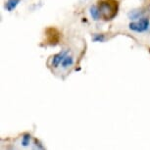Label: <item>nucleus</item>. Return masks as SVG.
I'll return each instance as SVG.
<instances>
[{"mask_svg":"<svg viewBox=\"0 0 150 150\" xmlns=\"http://www.w3.org/2000/svg\"><path fill=\"white\" fill-rule=\"evenodd\" d=\"M100 17L104 21H110L117 16L119 11V3L117 0H100L98 3Z\"/></svg>","mask_w":150,"mask_h":150,"instance_id":"obj_1","label":"nucleus"},{"mask_svg":"<svg viewBox=\"0 0 150 150\" xmlns=\"http://www.w3.org/2000/svg\"><path fill=\"white\" fill-rule=\"evenodd\" d=\"M150 28V21L146 17H142L138 21H132L129 24V29L134 33H145Z\"/></svg>","mask_w":150,"mask_h":150,"instance_id":"obj_2","label":"nucleus"},{"mask_svg":"<svg viewBox=\"0 0 150 150\" xmlns=\"http://www.w3.org/2000/svg\"><path fill=\"white\" fill-rule=\"evenodd\" d=\"M68 53H70V50L69 49H64V50H61V51L59 53H57V54L53 55L51 57V66L53 68H58L61 65L63 59L66 57V55L68 54Z\"/></svg>","mask_w":150,"mask_h":150,"instance_id":"obj_3","label":"nucleus"},{"mask_svg":"<svg viewBox=\"0 0 150 150\" xmlns=\"http://www.w3.org/2000/svg\"><path fill=\"white\" fill-rule=\"evenodd\" d=\"M47 35V43L50 45H55L59 41V33L55 29H47L46 30Z\"/></svg>","mask_w":150,"mask_h":150,"instance_id":"obj_4","label":"nucleus"},{"mask_svg":"<svg viewBox=\"0 0 150 150\" xmlns=\"http://www.w3.org/2000/svg\"><path fill=\"white\" fill-rule=\"evenodd\" d=\"M144 14H145V11L143 9H134L129 11L128 14V18L131 21H137V20H139L140 18L144 17Z\"/></svg>","mask_w":150,"mask_h":150,"instance_id":"obj_5","label":"nucleus"},{"mask_svg":"<svg viewBox=\"0 0 150 150\" xmlns=\"http://www.w3.org/2000/svg\"><path fill=\"white\" fill-rule=\"evenodd\" d=\"M74 61H75L74 60V56L71 55L70 53H68V54L66 55V57L63 59V61H62L60 66L62 67V69L63 70H67L68 68H70L74 64Z\"/></svg>","mask_w":150,"mask_h":150,"instance_id":"obj_6","label":"nucleus"},{"mask_svg":"<svg viewBox=\"0 0 150 150\" xmlns=\"http://www.w3.org/2000/svg\"><path fill=\"white\" fill-rule=\"evenodd\" d=\"M89 14H90V17H91L94 21H98V20L101 19L100 11H99V9H98V6H96V5H92V6H90Z\"/></svg>","mask_w":150,"mask_h":150,"instance_id":"obj_7","label":"nucleus"},{"mask_svg":"<svg viewBox=\"0 0 150 150\" xmlns=\"http://www.w3.org/2000/svg\"><path fill=\"white\" fill-rule=\"evenodd\" d=\"M21 0H8V1L5 3V9H6L8 12H12L13 10H15L17 6L20 4Z\"/></svg>","mask_w":150,"mask_h":150,"instance_id":"obj_8","label":"nucleus"},{"mask_svg":"<svg viewBox=\"0 0 150 150\" xmlns=\"http://www.w3.org/2000/svg\"><path fill=\"white\" fill-rule=\"evenodd\" d=\"M30 142H32V135L30 134H24L22 137V139H21V145L24 146V147H27L29 146Z\"/></svg>","mask_w":150,"mask_h":150,"instance_id":"obj_9","label":"nucleus"},{"mask_svg":"<svg viewBox=\"0 0 150 150\" xmlns=\"http://www.w3.org/2000/svg\"><path fill=\"white\" fill-rule=\"evenodd\" d=\"M105 35H102V33H95L92 36V40L94 42H104L105 41Z\"/></svg>","mask_w":150,"mask_h":150,"instance_id":"obj_10","label":"nucleus"}]
</instances>
